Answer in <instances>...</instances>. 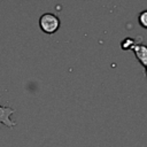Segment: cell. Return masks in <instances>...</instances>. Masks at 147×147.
<instances>
[{"mask_svg":"<svg viewBox=\"0 0 147 147\" xmlns=\"http://www.w3.org/2000/svg\"><path fill=\"white\" fill-rule=\"evenodd\" d=\"M60 18L53 14V13H45L40 16L39 18V26L40 29L48 34H52L54 32H56L60 28Z\"/></svg>","mask_w":147,"mask_h":147,"instance_id":"1","label":"cell"},{"mask_svg":"<svg viewBox=\"0 0 147 147\" xmlns=\"http://www.w3.org/2000/svg\"><path fill=\"white\" fill-rule=\"evenodd\" d=\"M15 113V109L11 107L0 106V124H3L8 127H14L16 125L15 122L10 119V116Z\"/></svg>","mask_w":147,"mask_h":147,"instance_id":"2","label":"cell"},{"mask_svg":"<svg viewBox=\"0 0 147 147\" xmlns=\"http://www.w3.org/2000/svg\"><path fill=\"white\" fill-rule=\"evenodd\" d=\"M131 49H133L140 64L142 67H146L147 65V46L144 44H134Z\"/></svg>","mask_w":147,"mask_h":147,"instance_id":"3","label":"cell"},{"mask_svg":"<svg viewBox=\"0 0 147 147\" xmlns=\"http://www.w3.org/2000/svg\"><path fill=\"white\" fill-rule=\"evenodd\" d=\"M138 21H139L140 26L147 29V9H146V10H142V11L139 14Z\"/></svg>","mask_w":147,"mask_h":147,"instance_id":"4","label":"cell"},{"mask_svg":"<svg viewBox=\"0 0 147 147\" xmlns=\"http://www.w3.org/2000/svg\"><path fill=\"white\" fill-rule=\"evenodd\" d=\"M134 44H136V42H134V39H132V38H126V39H124V40L122 41L121 47H122L123 49H130V48L133 47Z\"/></svg>","mask_w":147,"mask_h":147,"instance_id":"5","label":"cell"},{"mask_svg":"<svg viewBox=\"0 0 147 147\" xmlns=\"http://www.w3.org/2000/svg\"><path fill=\"white\" fill-rule=\"evenodd\" d=\"M145 68H146V75H147V65H146V67H145Z\"/></svg>","mask_w":147,"mask_h":147,"instance_id":"6","label":"cell"}]
</instances>
